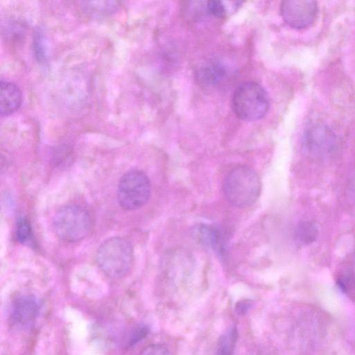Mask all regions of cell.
I'll return each instance as SVG.
<instances>
[{"label":"cell","instance_id":"8","mask_svg":"<svg viewBox=\"0 0 355 355\" xmlns=\"http://www.w3.org/2000/svg\"><path fill=\"white\" fill-rule=\"evenodd\" d=\"M40 309V305L36 297L31 295H19L12 302L10 322L17 327H28L35 321Z\"/></svg>","mask_w":355,"mask_h":355},{"label":"cell","instance_id":"5","mask_svg":"<svg viewBox=\"0 0 355 355\" xmlns=\"http://www.w3.org/2000/svg\"><path fill=\"white\" fill-rule=\"evenodd\" d=\"M150 191V182L147 175L139 170H130L121 177L119 182L118 202L125 210L139 209L148 202Z\"/></svg>","mask_w":355,"mask_h":355},{"label":"cell","instance_id":"13","mask_svg":"<svg viewBox=\"0 0 355 355\" xmlns=\"http://www.w3.org/2000/svg\"><path fill=\"white\" fill-rule=\"evenodd\" d=\"M228 2L217 0L208 1L206 2V11L207 14L216 18H224L231 11L236 10L242 3L241 1H231L230 4L227 5Z\"/></svg>","mask_w":355,"mask_h":355},{"label":"cell","instance_id":"4","mask_svg":"<svg viewBox=\"0 0 355 355\" xmlns=\"http://www.w3.org/2000/svg\"><path fill=\"white\" fill-rule=\"evenodd\" d=\"M91 226L92 220L88 212L75 205L62 207L53 218V228L55 234L67 242H76L84 239Z\"/></svg>","mask_w":355,"mask_h":355},{"label":"cell","instance_id":"6","mask_svg":"<svg viewBox=\"0 0 355 355\" xmlns=\"http://www.w3.org/2000/svg\"><path fill=\"white\" fill-rule=\"evenodd\" d=\"M303 146L311 157L327 159L336 153L338 141L329 127L324 124H313L304 131Z\"/></svg>","mask_w":355,"mask_h":355},{"label":"cell","instance_id":"16","mask_svg":"<svg viewBox=\"0 0 355 355\" xmlns=\"http://www.w3.org/2000/svg\"><path fill=\"white\" fill-rule=\"evenodd\" d=\"M200 241L207 245H211L219 253H222V241L220 234L212 227L202 225L198 230Z\"/></svg>","mask_w":355,"mask_h":355},{"label":"cell","instance_id":"14","mask_svg":"<svg viewBox=\"0 0 355 355\" xmlns=\"http://www.w3.org/2000/svg\"><path fill=\"white\" fill-rule=\"evenodd\" d=\"M236 339V328L232 327L219 338L216 355H234Z\"/></svg>","mask_w":355,"mask_h":355},{"label":"cell","instance_id":"20","mask_svg":"<svg viewBox=\"0 0 355 355\" xmlns=\"http://www.w3.org/2000/svg\"><path fill=\"white\" fill-rule=\"evenodd\" d=\"M252 306V302L248 300L241 301L236 305V311L242 315L246 313Z\"/></svg>","mask_w":355,"mask_h":355},{"label":"cell","instance_id":"18","mask_svg":"<svg viewBox=\"0 0 355 355\" xmlns=\"http://www.w3.org/2000/svg\"><path fill=\"white\" fill-rule=\"evenodd\" d=\"M140 355H173L169 349L160 344H153L145 347Z\"/></svg>","mask_w":355,"mask_h":355},{"label":"cell","instance_id":"2","mask_svg":"<svg viewBox=\"0 0 355 355\" xmlns=\"http://www.w3.org/2000/svg\"><path fill=\"white\" fill-rule=\"evenodd\" d=\"M133 251L131 244L121 237L105 241L98 249L96 261L100 269L111 278L125 275L132 266Z\"/></svg>","mask_w":355,"mask_h":355},{"label":"cell","instance_id":"10","mask_svg":"<svg viewBox=\"0 0 355 355\" xmlns=\"http://www.w3.org/2000/svg\"><path fill=\"white\" fill-rule=\"evenodd\" d=\"M224 66L218 62H211L202 66L197 72V78L200 83L214 85L218 83L225 76Z\"/></svg>","mask_w":355,"mask_h":355},{"label":"cell","instance_id":"3","mask_svg":"<svg viewBox=\"0 0 355 355\" xmlns=\"http://www.w3.org/2000/svg\"><path fill=\"white\" fill-rule=\"evenodd\" d=\"M270 106L269 98L262 86L255 82L241 84L234 91L232 107L239 119L256 121L266 116Z\"/></svg>","mask_w":355,"mask_h":355},{"label":"cell","instance_id":"7","mask_svg":"<svg viewBox=\"0 0 355 355\" xmlns=\"http://www.w3.org/2000/svg\"><path fill=\"white\" fill-rule=\"evenodd\" d=\"M318 12L317 2L310 0H287L282 2L281 15L291 27L303 29L315 21Z\"/></svg>","mask_w":355,"mask_h":355},{"label":"cell","instance_id":"11","mask_svg":"<svg viewBox=\"0 0 355 355\" xmlns=\"http://www.w3.org/2000/svg\"><path fill=\"white\" fill-rule=\"evenodd\" d=\"M83 8L86 12L101 17L112 15L120 7V1H85L82 2Z\"/></svg>","mask_w":355,"mask_h":355},{"label":"cell","instance_id":"15","mask_svg":"<svg viewBox=\"0 0 355 355\" xmlns=\"http://www.w3.org/2000/svg\"><path fill=\"white\" fill-rule=\"evenodd\" d=\"M338 284L345 291L355 287V252L347 261L343 273L338 277Z\"/></svg>","mask_w":355,"mask_h":355},{"label":"cell","instance_id":"1","mask_svg":"<svg viewBox=\"0 0 355 355\" xmlns=\"http://www.w3.org/2000/svg\"><path fill=\"white\" fill-rule=\"evenodd\" d=\"M261 187L257 173L248 166H241L233 169L226 177L223 191L230 204L241 208L249 207L257 200Z\"/></svg>","mask_w":355,"mask_h":355},{"label":"cell","instance_id":"19","mask_svg":"<svg viewBox=\"0 0 355 355\" xmlns=\"http://www.w3.org/2000/svg\"><path fill=\"white\" fill-rule=\"evenodd\" d=\"M148 333V329L146 326H139L130 334L128 345L132 346L137 342L142 340Z\"/></svg>","mask_w":355,"mask_h":355},{"label":"cell","instance_id":"9","mask_svg":"<svg viewBox=\"0 0 355 355\" xmlns=\"http://www.w3.org/2000/svg\"><path fill=\"white\" fill-rule=\"evenodd\" d=\"M0 114L8 116L17 111L22 103L19 87L13 82L1 79Z\"/></svg>","mask_w":355,"mask_h":355},{"label":"cell","instance_id":"12","mask_svg":"<svg viewBox=\"0 0 355 355\" xmlns=\"http://www.w3.org/2000/svg\"><path fill=\"white\" fill-rule=\"evenodd\" d=\"M295 239L300 245H306L313 243L318 235L317 226L311 221H302L295 230Z\"/></svg>","mask_w":355,"mask_h":355},{"label":"cell","instance_id":"17","mask_svg":"<svg viewBox=\"0 0 355 355\" xmlns=\"http://www.w3.org/2000/svg\"><path fill=\"white\" fill-rule=\"evenodd\" d=\"M16 237L21 243H28L31 239L32 230L27 219L21 218L18 220L16 227Z\"/></svg>","mask_w":355,"mask_h":355}]
</instances>
